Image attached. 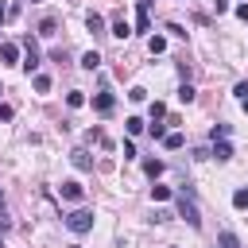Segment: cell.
I'll return each mask as SVG.
<instances>
[{"instance_id":"5bb4252c","label":"cell","mask_w":248,"mask_h":248,"mask_svg":"<svg viewBox=\"0 0 248 248\" xmlns=\"http://www.w3.org/2000/svg\"><path fill=\"white\" fill-rule=\"evenodd\" d=\"M147 50H151V54H163V50H167V39H163V35H151V39H147Z\"/></svg>"},{"instance_id":"484cf974","label":"cell","mask_w":248,"mask_h":248,"mask_svg":"<svg viewBox=\"0 0 248 248\" xmlns=\"http://www.w3.org/2000/svg\"><path fill=\"white\" fill-rule=\"evenodd\" d=\"M147 132H151V136H155V140H163V136H167V128H163V124H159V120H151V124H147Z\"/></svg>"},{"instance_id":"83f0119b","label":"cell","mask_w":248,"mask_h":248,"mask_svg":"<svg viewBox=\"0 0 248 248\" xmlns=\"http://www.w3.org/2000/svg\"><path fill=\"white\" fill-rule=\"evenodd\" d=\"M232 93H236V97H240V101H244V97H248V81H240V85H236V89H232Z\"/></svg>"},{"instance_id":"d6a6232c","label":"cell","mask_w":248,"mask_h":248,"mask_svg":"<svg viewBox=\"0 0 248 248\" xmlns=\"http://www.w3.org/2000/svg\"><path fill=\"white\" fill-rule=\"evenodd\" d=\"M244 112H248V97H244Z\"/></svg>"},{"instance_id":"603a6c76","label":"cell","mask_w":248,"mask_h":248,"mask_svg":"<svg viewBox=\"0 0 248 248\" xmlns=\"http://www.w3.org/2000/svg\"><path fill=\"white\" fill-rule=\"evenodd\" d=\"M66 105H70V108H81V105H85V93H78V89H74V93L66 97Z\"/></svg>"},{"instance_id":"d590c367","label":"cell","mask_w":248,"mask_h":248,"mask_svg":"<svg viewBox=\"0 0 248 248\" xmlns=\"http://www.w3.org/2000/svg\"><path fill=\"white\" fill-rule=\"evenodd\" d=\"M0 93H4V89H0Z\"/></svg>"},{"instance_id":"9c48e42d","label":"cell","mask_w":248,"mask_h":248,"mask_svg":"<svg viewBox=\"0 0 248 248\" xmlns=\"http://www.w3.org/2000/svg\"><path fill=\"white\" fill-rule=\"evenodd\" d=\"M85 27H89L93 35H101V31H105V16H97V12H89V16H85Z\"/></svg>"},{"instance_id":"3957f363","label":"cell","mask_w":248,"mask_h":248,"mask_svg":"<svg viewBox=\"0 0 248 248\" xmlns=\"http://www.w3.org/2000/svg\"><path fill=\"white\" fill-rule=\"evenodd\" d=\"M58 190H62V198H66V202H81V194H85V190H81V182H78V178H66V182H62V186H58Z\"/></svg>"},{"instance_id":"6da1fadb","label":"cell","mask_w":248,"mask_h":248,"mask_svg":"<svg viewBox=\"0 0 248 248\" xmlns=\"http://www.w3.org/2000/svg\"><path fill=\"white\" fill-rule=\"evenodd\" d=\"M66 229H70V232H78V236H81V232H89V229H93V213H89V209H74V213L66 217Z\"/></svg>"},{"instance_id":"8992f818","label":"cell","mask_w":248,"mask_h":248,"mask_svg":"<svg viewBox=\"0 0 248 248\" xmlns=\"http://www.w3.org/2000/svg\"><path fill=\"white\" fill-rule=\"evenodd\" d=\"M147 4H151V0H136V31H147V27H151V19H147Z\"/></svg>"},{"instance_id":"1f68e13d","label":"cell","mask_w":248,"mask_h":248,"mask_svg":"<svg viewBox=\"0 0 248 248\" xmlns=\"http://www.w3.org/2000/svg\"><path fill=\"white\" fill-rule=\"evenodd\" d=\"M4 19H8V4L0 0V23H4Z\"/></svg>"},{"instance_id":"f546056e","label":"cell","mask_w":248,"mask_h":248,"mask_svg":"<svg viewBox=\"0 0 248 248\" xmlns=\"http://www.w3.org/2000/svg\"><path fill=\"white\" fill-rule=\"evenodd\" d=\"M213 8H217V16H221V12H229V0H213Z\"/></svg>"},{"instance_id":"2e32d148","label":"cell","mask_w":248,"mask_h":248,"mask_svg":"<svg viewBox=\"0 0 248 248\" xmlns=\"http://www.w3.org/2000/svg\"><path fill=\"white\" fill-rule=\"evenodd\" d=\"M31 85H35V93H50V78H46V74H35Z\"/></svg>"},{"instance_id":"4dcf8cb0","label":"cell","mask_w":248,"mask_h":248,"mask_svg":"<svg viewBox=\"0 0 248 248\" xmlns=\"http://www.w3.org/2000/svg\"><path fill=\"white\" fill-rule=\"evenodd\" d=\"M236 16H240V19H248V4H236Z\"/></svg>"},{"instance_id":"f1b7e54d","label":"cell","mask_w":248,"mask_h":248,"mask_svg":"<svg viewBox=\"0 0 248 248\" xmlns=\"http://www.w3.org/2000/svg\"><path fill=\"white\" fill-rule=\"evenodd\" d=\"M16 112H12V105H0V120H12Z\"/></svg>"},{"instance_id":"30bf717a","label":"cell","mask_w":248,"mask_h":248,"mask_svg":"<svg viewBox=\"0 0 248 248\" xmlns=\"http://www.w3.org/2000/svg\"><path fill=\"white\" fill-rule=\"evenodd\" d=\"M213 155L225 163V159H232V147H229V140H213Z\"/></svg>"},{"instance_id":"7c38bea8","label":"cell","mask_w":248,"mask_h":248,"mask_svg":"<svg viewBox=\"0 0 248 248\" xmlns=\"http://www.w3.org/2000/svg\"><path fill=\"white\" fill-rule=\"evenodd\" d=\"M112 35H116V39H128V35H132V27H128V19H124V16H116V23H112Z\"/></svg>"},{"instance_id":"ffe728a7","label":"cell","mask_w":248,"mask_h":248,"mask_svg":"<svg viewBox=\"0 0 248 248\" xmlns=\"http://www.w3.org/2000/svg\"><path fill=\"white\" fill-rule=\"evenodd\" d=\"M54 27H58V23H54V16H46V19L39 23V35H54Z\"/></svg>"},{"instance_id":"ac0fdd59","label":"cell","mask_w":248,"mask_h":248,"mask_svg":"<svg viewBox=\"0 0 248 248\" xmlns=\"http://www.w3.org/2000/svg\"><path fill=\"white\" fill-rule=\"evenodd\" d=\"M143 170H147L151 178H159V174H163V159H147V163H143Z\"/></svg>"},{"instance_id":"7402d4cb","label":"cell","mask_w":248,"mask_h":248,"mask_svg":"<svg viewBox=\"0 0 248 248\" xmlns=\"http://www.w3.org/2000/svg\"><path fill=\"white\" fill-rule=\"evenodd\" d=\"M178 101H182V105H190V101H194V85H190V81L178 89Z\"/></svg>"},{"instance_id":"8fae6325","label":"cell","mask_w":248,"mask_h":248,"mask_svg":"<svg viewBox=\"0 0 248 248\" xmlns=\"http://www.w3.org/2000/svg\"><path fill=\"white\" fill-rule=\"evenodd\" d=\"M70 159H74V167H78V170H89V167H93V159H89L81 147H78V151H70Z\"/></svg>"},{"instance_id":"52a82bcc","label":"cell","mask_w":248,"mask_h":248,"mask_svg":"<svg viewBox=\"0 0 248 248\" xmlns=\"http://www.w3.org/2000/svg\"><path fill=\"white\" fill-rule=\"evenodd\" d=\"M0 62H19V46L16 43H0Z\"/></svg>"},{"instance_id":"5b68a950","label":"cell","mask_w":248,"mask_h":248,"mask_svg":"<svg viewBox=\"0 0 248 248\" xmlns=\"http://www.w3.org/2000/svg\"><path fill=\"white\" fill-rule=\"evenodd\" d=\"M19 66H23L27 74H35V70H39V50H35V43H31V39H27V54H23V62H19Z\"/></svg>"},{"instance_id":"9a60e30c","label":"cell","mask_w":248,"mask_h":248,"mask_svg":"<svg viewBox=\"0 0 248 248\" xmlns=\"http://www.w3.org/2000/svg\"><path fill=\"white\" fill-rule=\"evenodd\" d=\"M81 66H85V70H97V66H101V54H97V50H85V54H81Z\"/></svg>"},{"instance_id":"d4e9b609","label":"cell","mask_w":248,"mask_h":248,"mask_svg":"<svg viewBox=\"0 0 248 248\" xmlns=\"http://www.w3.org/2000/svg\"><path fill=\"white\" fill-rule=\"evenodd\" d=\"M163 116H167V105L155 101V105H151V120H163Z\"/></svg>"},{"instance_id":"e575fe53","label":"cell","mask_w":248,"mask_h":248,"mask_svg":"<svg viewBox=\"0 0 248 248\" xmlns=\"http://www.w3.org/2000/svg\"><path fill=\"white\" fill-rule=\"evenodd\" d=\"M31 4H35V0H31Z\"/></svg>"},{"instance_id":"ba28073f","label":"cell","mask_w":248,"mask_h":248,"mask_svg":"<svg viewBox=\"0 0 248 248\" xmlns=\"http://www.w3.org/2000/svg\"><path fill=\"white\" fill-rule=\"evenodd\" d=\"M217 248H240V240H236V232H229V229H221V232H217Z\"/></svg>"},{"instance_id":"7a4b0ae2","label":"cell","mask_w":248,"mask_h":248,"mask_svg":"<svg viewBox=\"0 0 248 248\" xmlns=\"http://www.w3.org/2000/svg\"><path fill=\"white\" fill-rule=\"evenodd\" d=\"M178 213H182V217H186V221H190L194 229L202 225V213H198V205H194V202H190L186 194H178Z\"/></svg>"},{"instance_id":"44dd1931","label":"cell","mask_w":248,"mask_h":248,"mask_svg":"<svg viewBox=\"0 0 248 248\" xmlns=\"http://www.w3.org/2000/svg\"><path fill=\"white\" fill-rule=\"evenodd\" d=\"M143 97H147V89H143V85H132V89H128V101H136V105H140Z\"/></svg>"},{"instance_id":"d6986e66","label":"cell","mask_w":248,"mask_h":248,"mask_svg":"<svg viewBox=\"0 0 248 248\" xmlns=\"http://www.w3.org/2000/svg\"><path fill=\"white\" fill-rule=\"evenodd\" d=\"M232 205H236V209H248V186H240V190L232 194Z\"/></svg>"},{"instance_id":"cb8c5ba5","label":"cell","mask_w":248,"mask_h":248,"mask_svg":"<svg viewBox=\"0 0 248 248\" xmlns=\"http://www.w3.org/2000/svg\"><path fill=\"white\" fill-rule=\"evenodd\" d=\"M151 198H155V202H167V198H170V186H151Z\"/></svg>"},{"instance_id":"836d02e7","label":"cell","mask_w":248,"mask_h":248,"mask_svg":"<svg viewBox=\"0 0 248 248\" xmlns=\"http://www.w3.org/2000/svg\"><path fill=\"white\" fill-rule=\"evenodd\" d=\"M0 209H4V198H0Z\"/></svg>"},{"instance_id":"4316f807","label":"cell","mask_w":248,"mask_h":248,"mask_svg":"<svg viewBox=\"0 0 248 248\" xmlns=\"http://www.w3.org/2000/svg\"><path fill=\"white\" fill-rule=\"evenodd\" d=\"M209 136H213V140H225V136H229V124H213V132H209Z\"/></svg>"},{"instance_id":"277c9868","label":"cell","mask_w":248,"mask_h":248,"mask_svg":"<svg viewBox=\"0 0 248 248\" xmlns=\"http://www.w3.org/2000/svg\"><path fill=\"white\" fill-rule=\"evenodd\" d=\"M93 108H97L101 116H108V112L116 108V97H112V93H97V97H93Z\"/></svg>"},{"instance_id":"4fadbf2b","label":"cell","mask_w":248,"mask_h":248,"mask_svg":"<svg viewBox=\"0 0 248 248\" xmlns=\"http://www.w3.org/2000/svg\"><path fill=\"white\" fill-rule=\"evenodd\" d=\"M182 143H186V140H182V132H167V136H163V147H170V151H178Z\"/></svg>"},{"instance_id":"e0dca14e","label":"cell","mask_w":248,"mask_h":248,"mask_svg":"<svg viewBox=\"0 0 248 248\" xmlns=\"http://www.w3.org/2000/svg\"><path fill=\"white\" fill-rule=\"evenodd\" d=\"M124 128H128V132H132V136H140V132H143V128H147V124H143V120H140V116H128V120H124Z\"/></svg>"}]
</instances>
